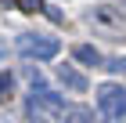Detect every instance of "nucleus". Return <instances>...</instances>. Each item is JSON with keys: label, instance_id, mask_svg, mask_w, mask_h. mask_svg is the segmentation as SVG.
<instances>
[{"label": "nucleus", "instance_id": "f257e3e1", "mask_svg": "<svg viewBox=\"0 0 126 123\" xmlns=\"http://www.w3.org/2000/svg\"><path fill=\"white\" fill-rule=\"evenodd\" d=\"M65 98L54 94V91H43V87H32L29 101H25V112L32 116V120H58V116H65Z\"/></svg>", "mask_w": 126, "mask_h": 123}, {"label": "nucleus", "instance_id": "6e6552de", "mask_svg": "<svg viewBox=\"0 0 126 123\" xmlns=\"http://www.w3.org/2000/svg\"><path fill=\"white\" fill-rule=\"evenodd\" d=\"M11 87H15V76H11V73H0V98H7Z\"/></svg>", "mask_w": 126, "mask_h": 123}, {"label": "nucleus", "instance_id": "423d86ee", "mask_svg": "<svg viewBox=\"0 0 126 123\" xmlns=\"http://www.w3.org/2000/svg\"><path fill=\"white\" fill-rule=\"evenodd\" d=\"M72 54H76V62H83V65H101V54H97V47H90V44H79Z\"/></svg>", "mask_w": 126, "mask_h": 123}, {"label": "nucleus", "instance_id": "9b49d317", "mask_svg": "<svg viewBox=\"0 0 126 123\" xmlns=\"http://www.w3.org/2000/svg\"><path fill=\"white\" fill-rule=\"evenodd\" d=\"M43 15H47V18H50V22H61V18H65V15H61V11H58V7H43Z\"/></svg>", "mask_w": 126, "mask_h": 123}, {"label": "nucleus", "instance_id": "9d476101", "mask_svg": "<svg viewBox=\"0 0 126 123\" xmlns=\"http://www.w3.org/2000/svg\"><path fill=\"white\" fill-rule=\"evenodd\" d=\"M22 11H43V0H18Z\"/></svg>", "mask_w": 126, "mask_h": 123}, {"label": "nucleus", "instance_id": "0eeeda50", "mask_svg": "<svg viewBox=\"0 0 126 123\" xmlns=\"http://www.w3.org/2000/svg\"><path fill=\"white\" fill-rule=\"evenodd\" d=\"M101 69H108V73H119V76H126V58L119 54V58H108Z\"/></svg>", "mask_w": 126, "mask_h": 123}, {"label": "nucleus", "instance_id": "1a4fd4ad", "mask_svg": "<svg viewBox=\"0 0 126 123\" xmlns=\"http://www.w3.org/2000/svg\"><path fill=\"white\" fill-rule=\"evenodd\" d=\"M90 109H65V120H90Z\"/></svg>", "mask_w": 126, "mask_h": 123}, {"label": "nucleus", "instance_id": "7ed1b4c3", "mask_svg": "<svg viewBox=\"0 0 126 123\" xmlns=\"http://www.w3.org/2000/svg\"><path fill=\"white\" fill-rule=\"evenodd\" d=\"M97 109H101V116H108V120H123L126 116V91L119 83L97 87Z\"/></svg>", "mask_w": 126, "mask_h": 123}, {"label": "nucleus", "instance_id": "f8f14e48", "mask_svg": "<svg viewBox=\"0 0 126 123\" xmlns=\"http://www.w3.org/2000/svg\"><path fill=\"white\" fill-rule=\"evenodd\" d=\"M0 4H15V0H0Z\"/></svg>", "mask_w": 126, "mask_h": 123}, {"label": "nucleus", "instance_id": "f03ea898", "mask_svg": "<svg viewBox=\"0 0 126 123\" xmlns=\"http://www.w3.org/2000/svg\"><path fill=\"white\" fill-rule=\"evenodd\" d=\"M18 51L25 58H36V62H50V58L61 51V44L54 36H40V33H25L18 36Z\"/></svg>", "mask_w": 126, "mask_h": 123}, {"label": "nucleus", "instance_id": "39448f33", "mask_svg": "<svg viewBox=\"0 0 126 123\" xmlns=\"http://www.w3.org/2000/svg\"><path fill=\"white\" fill-rule=\"evenodd\" d=\"M90 22H101V25H112L115 33H123V18H115V15H112L108 7H97L94 15H90Z\"/></svg>", "mask_w": 126, "mask_h": 123}, {"label": "nucleus", "instance_id": "20e7f679", "mask_svg": "<svg viewBox=\"0 0 126 123\" xmlns=\"http://www.w3.org/2000/svg\"><path fill=\"white\" fill-rule=\"evenodd\" d=\"M58 80L68 87V91H87V76L76 73L72 65H58Z\"/></svg>", "mask_w": 126, "mask_h": 123}]
</instances>
